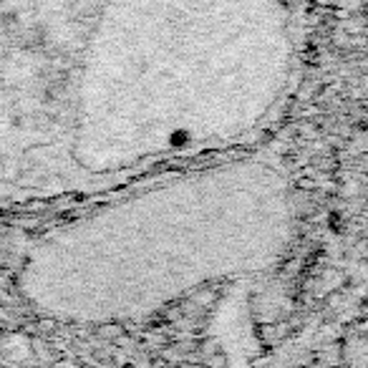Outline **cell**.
<instances>
[{
	"label": "cell",
	"instance_id": "6da1fadb",
	"mask_svg": "<svg viewBox=\"0 0 368 368\" xmlns=\"http://www.w3.org/2000/svg\"><path fill=\"white\" fill-rule=\"evenodd\" d=\"M303 58V0H0V212L257 149Z\"/></svg>",
	"mask_w": 368,
	"mask_h": 368
},
{
	"label": "cell",
	"instance_id": "7a4b0ae2",
	"mask_svg": "<svg viewBox=\"0 0 368 368\" xmlns=\"http://www.w3.org/2000/svg\"><path fill=\"white\" fill-rule=\"evenodd\" d=\"M41 232L18 268L35 310L129 323L229 280L275 270L295 235V192L263 149L195 161L98 197Z\"/></svg>",
	"mask_w": 368,
	"mask_h": 368
}]
</instances>
